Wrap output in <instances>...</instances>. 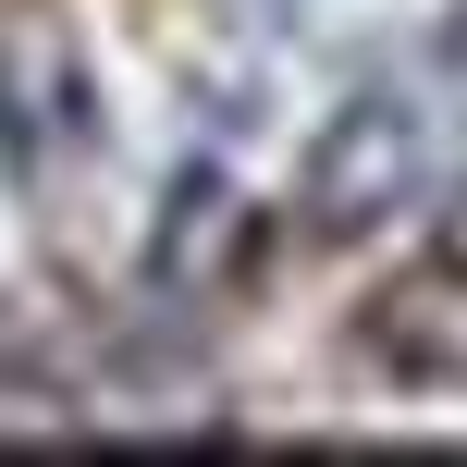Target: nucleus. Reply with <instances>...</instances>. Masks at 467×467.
Returning a JSON list of instances; mask_svg holds the SVG:
<instances>
[{"mask_svg":"<svg viewBox=\"0 0 467 467\" xmlns=\"http://www.w3.org/2000/svg\"><path fill=\"white\" fill-rule=\"evenodd\" d=\"M406 161H419V123H406L394 99H369V111L345 123V148H332V197H394Z\"/></svg>","mask_w":467,"mask_h":467,"instance_id":"obj_1","label":"nucleus"}]
</instances>
